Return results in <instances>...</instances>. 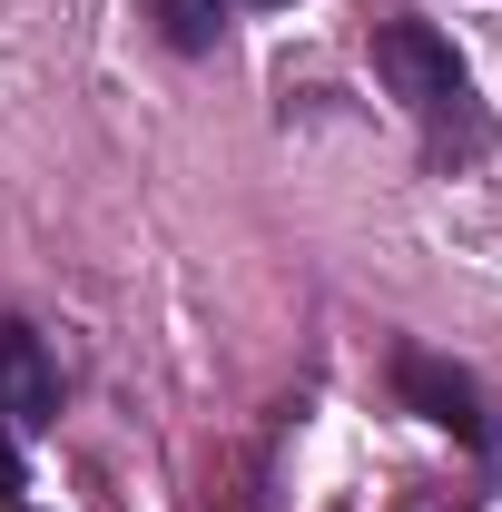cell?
<instances>
[{
  "instance_id": "cell-1",
  "label": "cell",
  "mask_w": 502,
  "mask_h": 512,
  "mask_svg": "<svg viewBox=\"0 0 502 512\" xmlns=\"http://www.w3.org/2000/svg\"><path fill=\"white\" fill-rule=\"evenodd\" d=\"M375 69H384V89L414 109V128H424L434 158H483L493 148V119L473 99V69H463V50L443 40L434 20H414V10L375 20Z\"/></svg>"
},
{
  "instance_id": "cell-2",
  "label": "cell",
  "mask_w": 502,
  "mask_h": 512,
  "mask_svg": "<svg viewBox=\"0 0 502 512\" xmlns=\"http://www.w3.org/2000/svg\"><path fill=\"white\" fill-rule=\"evenodd\" d=\"M60 414V375L30 325H0V493H20V434Z\"/></svg>"
},
{
  "instance_id": "cell-3",
  "label": "cell",
  "mask_w": 502,
  "mask_h": 512,
  "mask_svg": "<svg viewBox=\"0 0 502 512\" xmlns=\"http://www.w3.org/2000/svg\"><path fill=\"white\" fill-rule=\"evenodd\" d=\"M394 384H404V394H414V404L434 414L443 434H463L473 453L493 444V424H483V394H473V375H453V365H434L424 345H404V355H394Z\"/></svg>"
},
{
  "instance_id": "cell-4",
  "label": "cell",
  "mask_w": 502,
  "mask_h": 512,
  "mask_svg": "<svg viewBox=\"0 0 502 512\" xmlns=\"http://www.w3.org/2000/svg\"><path fill=\"white\" fill-rule=\"evenodd\" d=\"M138 20L168 40V50H217V30H227V0H138Z\"/></svg>"
},
{
  "instance_id": "cell-5",
  "label": "cell",
  "mask_w": 502,
  "mask_h": 512,
  "mask_svg": "<svg viewBox=\"0 0 502 512\" xmlns=\"http://www.w3.org/2000/svg\"><path fill=\"white\" fill-rule=\"evenodd\" d=\"M247 10H286V0H247Z\"/></svg>"
}]
</instances>
